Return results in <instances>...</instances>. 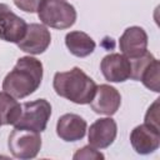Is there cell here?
I'll list each match as a JSON object with an SVG mask.
<instances>
[{
    "label": "cell",
    "instance_id": "cell-1",
    "mask_svg": "<svg viewBox=\"0 0 160 160\" xmlns=\"http://www.w3.org/2000/svg\"><path fill=\"white\" fill-rule=\"evenodd\" d=\"M42 80V64L32 56L18 59L12 70L2 81V90L15 99H22L35 92Z\"/></svg>",
    "mask_w": 160,
    "mask_h": 160
},
{
    "label": "cell",
    "instance_id": "cell-2",
    "mask_svg": "<svg viewBox=\"0 0 160 160\" xmlns=\"http://www.w3.org/2000/svg\"><path fill=\"white\" fill-rule=\"evenodd\" d=\"M52 86L59 96L75 104L85 105L91 102L98 85L80 68L75 66L69 71L56 72L54 75Z\"/></svg>",
    "mask_w": 160,
    "mask_h": 160
},
{
    "label": "cell",
    "instance_id": "cell-3",
    "mask_svg": "<svg viewBox=\"0 0 160 160\" xmlns=\"http://www.w3.org/2000/svg\"><path fill=\"white\" fill-rule=\"evenodd\" d=\"M36 11L40 21L54 29H69L76 21L75 8L65 0H41Z\"/></svg>",
    "mask_w": 160,
    "mask_h": 160
},
{
    "label": "cell",
    "instance_id": "cell-4",
    "mask_svg": "<svg viewBox=\"0 0 160 160\" xmlns=\"http://www.w3.org/2000/svg\"><path fill=\"white\" fill-rule=\"evenodd\" d=\"M51 115V105L45 99L28 101L21 105L20 115L14 124L18 129H29L42 132L46 129L48 121Z\"/></svg>",
    "mask_w": 160,
    "mask_h": 160
},
{
    "label": "cell",
    "instance_id": "cell-5",
    "mask_svg": "<svg viewBox=\"0 0 160 160\" xmlns=\"http://www.w3.org/2000/svg\"><path fill=\"white\" fill-rule=\"evenodd\" d=\"M8 146L16 159H34L41 149V138L38 131L15 128L9 135Z\"/></svg>",
    "mask_w": 160,
    "mask_h": 160
},
{
    "label": "cell",
    "instance_id": "cell-6",
    "mask_svg": "<svg viewBox=\"0 0 160 160\" xmlns=\"http://www.w3.org/2000/svg\"><path fill=\"white\" fill-rule=\"evenodd\" d=\"M28 24L11 11L9 5L0 4V40L18 44L26 32Z\"/></svg>",
    "mask_w": 160,
    "mask_h": 160
},
{
    "label": "cell",
    "instance_id": "cell-7",
    "mask_svg": "<svg viewBox=\"0 0 160 160\" xmlns=\"http://www.w3.org/2000/svg\"><path fill=\"white\" fill-rule=\"evenodd\" d=\"M130 142L138 154H151L160 146V128L146 122L138 125L130 134Z\"/></svg>",
    "mask_w": 160,
    "mask_h": 160
},
{
    "label": "cell",
    "instance_id": "cell-8",
    "mask_svg": "<svg viewBox=\"0 0 160 160\" xmlns=\"http://www.w3.org/2000/svg\"><path fill=\"white\" fill-rule=\"evenodd\" d=\"M50 42H51V35L48 28L42 24L32 22V24H28L26 32L24 38L18 42V46L20 48V50L28 54L38 55V54H42L49 48Z\"/></svg>",
    "mask_w": 160,
    "mask_h": 160
},
{
    "label": "cell",
    "instance_id": "cell-9",
    "mask_svg": "<svg viewBox=\"0 0 160 160\" xmlns=\"http://www.w3.org/2000/svg\"><path fill=\"white\" fill-rule=\"evenodd\" d=\"M100 70L105 80L110 82H124L131 76L130 60L119 52H111L102 58Z\"/></svg>",
    "mask_w": 160,
    "mask_h": 160
},
{
    "label": "cell",
    "instance_id": "cell-10",
    "mask_svg": "<svg viewBox=\"0 0 160 160\" xmlns=\"http://www.w3.org/2000/svg\"><path fill=\"white\" fill-rule=\"evenodd\" d=\"M121 104V95L120 92L111 85L101 84L96 86L94 98L90 102L91 109L96 114H102L111 116L114 115Z\"/></svg>",
    "mask_w": 160,
    "mask_h": 160
},
{
    "label": "cell",
    "instance_id": "cell-11",
    "mask_svg": "<svg viewBox=\"0 0 160 160\" xmlns=\"http://www.w3.org/2000/svg\"><path fill=\"white\" fill-rule=\"evenodd\" d=\"M119 46L128 59L138 58L148 50V34L140 26H130L120 36Z\"/></svg>",
    "mask_w": 160,
    "mask_h": 160
},
{
    "label": "cell",
    "instance_id": "cell-12",
    "mask_svg": "<svg viewBox=\"0 0 160 160\" xmlns=\"http://www.w3.org/2000/svg\"><path fill=\"white\" fill-rule=\"evenodd\" d=\"M118 134V125L112 118H101L90 125L88 139L89 144L96 149L110 146Z\"/></svg>",
    "mask_w": 160,
    "mask_h": 160
},
{
    "label": "cell",
    "instance_id": "cell-13",
    "mask_svg": "<svg viewBox=\"0 0 160 160\" xmlns=\"http://www.w3.org/2000/svg\"><path fill=\"white\" fill-rule=\"evenodd\" d=\"M88 124L78 114H64L58 119L56 134L64 141H78L85 136Z\"/></svg>",
    "mask_w": 160,
    "mask_h": 160
},
{
    "label": "cell",
    "instance_id": "cell-14",
    "mask_svg": "<svg viewBox=\"0 0 160 160\" xmlns=\"http://www.w3.org/2000/svg\"><path fill=\"white\" fill-rule=\"evenodd\" d=\"M65 45L69 51L78 56L85 58L95 50V41L82 31H70L65 36Z\"/></svg>",
    "mask_w": 160,
    "mask_h": 160
},
{
    "label": "cell",
    "instance_id": "cell-15",
    "mask_svg": "<svg viewBox=\"0 0 160 160\" xmlns=\"http://www.w3.org/2000/svg\"><path fill=\"white\" fill-rule=\"evenodd\" d=\"M21 105L14 96L5 91H0V118L2 125H14L20 115Z\"/></svg>",
    "mask_w": 160,
    "mask_h": 160
},
{
    "label": "cell",
    "instance_id": "cell-16",
    "mask_svg": "<svg viewBox=\"0 0 160 160\" xmlns=\"http://www.w3.org/2000/svg\"><path fill=\"white\" fill-rule=\"evenodd\" d=\"M159 70H160V65H159V60L154 59L140 74L139 81H141L144 84L145 88L159 92L160 91V78H159Z\"/></svg>",
    "mask_w": 160,
    "mask_h": 160
},
{
    "label": "cell",
    "instance_id": "cell-17",
    "mask_svg": "<svg viewBox=\"0 0 160 160\" xmlns=\"http://www.w3.org/2000/svg\"><path fill=\"white\" fill-rule=\"evenodd\" d=\"M75 160H79V159H92V160H99V159H104V155L96 150V148L91 146L90 144L79 149L74 156H72Z\"/></svg>",
    "mask_w": 160,
    "mask_h": 160
},
{
    "label": "cell",
    "instance_id": "cell-18",
    "mask_svg": "<svg viewBox=\"0 0 160 160\" xmlns=\"http://www.w3.org/2000/svg\"><path fill=\"white\" fill-rule=\"evenodd\" d=\"M158 106H159V99H156L154 101V104L148 109V111L145 114V122L150 124V125H154L156 128H159V110H158Z\"/></svg>",
    "mask_w": 160,
    "mask_h": 160
},
{
    "label": "cell",
    "instance_id": "cell-19",
    "mask_svg": "<svg viewBox=\"0 0 160 160\" xmlns=\"http://www.w3.org/2000/svg\"><path fill=\"white\" fill-rule=\"evenodd\" d=\"M41 0H14V4L25 12H35Z\"/></svg>",
    "mask_w": 160,
    "mask_h": 160
},
{
    "label": "cell",
    "instance_id": "cell-20",
    "mask_svg": "<svg viewBox=\"0 0 160 160\" xmlns=\"http://www.w3.org/2000/svg\"><path fill=\"white\" fill-rule=\"evenodd\" d=\"M1 125H2V122H1V118H0V126H1Z\"/></svg>",
    "mask_w": 160,
    "mask_h": 160
}]
</instances>
